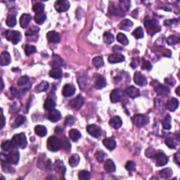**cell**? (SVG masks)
<instances>
[{
    "instance_id": "cell-14",
    "label": "cell",
    "mask_w": 180,
    "mask_h": 180,
    "mask_svg": "<svg viewBox=\"0 0 180 180\" xmlns=\"http://www.w3.org/2000/svg\"><path fill=\"white\" fill-rule=\"evenodd\" d=\"M122 93L118 89H115L110 93V99L112 103H117L122 100Z\"/></svg>"
},
{
    "instance_id": "cell-37",
    "label": "cell",
    "mask_w": 180,
    "mask_h": 180,
    "mask_svg": "<svg viewBox=\"0 0 180 180\" xmlns=\"http://www.w3.org/2000/svg\"><path fill=\"white\" fill-rule=\"evenodd\" d=\"M47 19V16L44 13H41L36 14L35 16V23H37L39 25H42V24L44 23V22L46 21Z\"/></svg>"
},
{
    "instance_id": "cell-57",
    "label": "cell",
    "mask_w": 180,
    "mask_h": 180,
    "mask_svg": "<svg viewBox=\"0 0 180 180\" xmlns=\"http://www.w3.org/2000/svg\"><path fill=\"white\" fill-rule=\"evenodd\" d=\"M151 68H152V66H151V64L150 62L148 61H146V60L143 59L142 69H144V70L151 71Z\"/></svg>"
},
{
    "instance_id": "cell-17",
    "label": "cell",
    "mask_w": 180,
    "mask_h": 180,
    "mask_svg": "<svg viewBox=\"0 0 180 180\" xmlns=\"http://www.w3.org/2000/svg\"><path fill=\"white\" fill-rule=\"evenodd\" d=\"M109 13L113 16H122L124 15V12L121 10V7L116 6L114 5V4L110 3L109 8Z\"/></svg>"
},
{
    "instance_id": "cell-55",
    "label": "cell",
    "mask_w": 180,
    "mask_h": 180,
    "mask_svg": "<svg viewBox=\"0 0 180 180\" xmlns=\"http://www.w3.org/2000/svg\"><path fill=\"white\" fill-rule=\"evenodd\" d=\"M61 142V146L63 147L64 149L66 150H69L71 148V144L69 142L68 140H67L66 137L63 138V140L62 139V141Z\"/></svg>"
},
{
    "instance_id": "cell-13",
    "label": "cell",
    "mask_w": 180,
    "mask_h": 180,
    "mask_svg": "<svg viewBox=\"0 0 180 180\" xmlns=\"http://www.w3.org/2000/svg\"><path fill=\"white\" fill-rule=\"evenodd\" d=\"M51 66H52L53 68H61L64 65L63 60L60 57L59 55H53L52 61H51Z\"/></svg>"
},
{
    "instance_id": "cell-36",
    "label": "cell",
    "mask_w": 180,
    "mask_h": 180,
    "mask_svg": "<svg viewBox=\"0 0 180 180\" xmlns=\"http://www.w3.org/2000/svg\"><path fill=\"white\" fill-rule=\"evenodd\" d=\"M80 158L78 154H73L72 155L70 159H69V165L71 167H76L78 166L79 163H80Z\"/></svg>"
},
{
    "instance_id": "cell-33",
    "label": "cell",
    "mask_w": 180,
    "mask_h": 180,
    "mask_svg": "<svg viewBox=\"0 0 180 180\" xmlns=\"http://www.w3.org/2000/svg\"><path fill=\"white\" fill-rule=\"evenodd\" d=\"M144 25L148 30H155L157 28L158 23L155 19H147L145 21Z\"/></svg>"
},
{
    "instance_id": "cell-40",
    "label": "cell",
    "mask_w": 180,
    "mask_h": 180,
    "mask_svg": "<svg viewBox=\"0 0 180 180\" xmlns=\"http://www.w3.org/2000/svg\"><path fill=\"white\" fill-rule=\"evenodd\" d=\"M17 23V21H16V18L15 16L13 15H9L7 16L6 21V24L9 27L13 28L16 25Z\"/></svg>"
},
{
    "instance_id": "cell-44",
    "label": "cell",
    "mask_w": 180,
    "mask_h": 180,
    "mask_svg": "<svg viewBox=\"0 0 180 180\" xmlns=\"http://www.w3.org/2000/svg\"><path fill=\"white\" fill-rule=\"evenodd\" d=\"M33 9L36 14L43 13V11L44 9V5L42 3H41V2H38V3L34 4Z\"/></svg>"
},
{
    "instance_id": "cell-27",
    "label": "cell",
    "mask_w": 180,
    "mask_h": 180,
    "mask_svg": "<svg viewBox=\"0 0 180 180\" xmlns=\"http://www.w3.org/2000/svg\"><path fill=\"white\" fill-rule=\"evenodd\" d=\"M49 83H48L47 81H42L41 82L39 85L36 86L35 90L37 93L46 92L48 90V88H49Z\"/></svg>"
},
{
    "instance_id": "cell-35",
    "label": "cell",
    "mask_w": 180,
    "mask_h": 180,
    "mask_svg": "<svg viewBox=\"0 0 180 180\" xmlns=\"http://www.w3.org/2000/svg\"><path fill=\"white\" fill-rule=\"evenodd\" d=\"M159 174H160V176L162 178L167 179V178H170V177L172 176V174H173V172H172L171 168L167 167V168H165L162 170H160V171L159 172Z\"/></svg>"
},
{
    "instance_id": "cell-28",
    "label": "cell",
    "mask_w": 180,
    "mask_h": 180,
    "mask_svg": "<svg viewBox=\"0 0 180 180\" xmlns=\"http://www.w3.org/2000/svg\"><path fill=\"white\" fill-rule=\"evenodd\" d=\"M35 132L40 137H44L47 135V129L43 125H37L35 128Z\"/></svg>"
},
{
    "instance_id": "cell-23",
    "label": "cell",
    "mask_w": 180,
    "mask_h": 180,
    "mask_svg": "<svg viewBox=\"0 0 180 180\" xmlns=\"http://www.w3.org/2000/svg\"><path fill=\"white\" fill-rule=\"evenodd\" d=\"M103 144L105 146V147L109 149V151L113 150L116 146V142L112 138H106L103 141Z\"/></svg>"
},
{
    "instance_id": "cell-53",
    "label": "cell",
    "mask_w": 180,
    "mask_h": 180,
    "mask_svg": "<svg viewBox=\"0 0 180 180\" xmlns=\"http://www.w3.org/2000/svg\"><path fill=\"white\" fill-rule=\"evenodd\" d=\"M75 118L73 116H69L66 117V121H65V125L66 126H71L75 123Z\"/></svg>"
},
{
    "instance_id": "cell-15",
    "label": "cell",
    "mask_w": 180,
    "mask_h": 180,
    "mask_svg": "<svg viewBox=\"0 0 180 180\" xmlns=\"http://www.w3.org/2000/svg\"><path fill=\"white\" fill-rule=\"evenodd\" d=\"M61 117V113L59 110L53 109L50 110V112L48 114V119L52 122H58Z\"/></svg>"
},
{
    "instance_id": "cell-5",
    "label": "cell",
    "mask_w": 180,
    "mask_h": 180,
    "mask_svg": "<svg viewBox=\"0 0 180 180\" xmlns=\"http://www.w3.org/2000/svg\"><path fill=\"white\" fill-rule=\"evenodd\" d=\"M70 2L67 1V0H59V1H56L54 4L55 9L59 13H62V12L68 11L69 8H70Z\"/></svg>"
},
{
    "instance_id": "cell-49",
    "label": "cell",
    "mask_w": 180,
    "mask_h": 180,
    "mask_svg": "<svg viewBox=\"0 0 180 180\" xmlns=\"http://www.w3.org/2000/svg\"><path fill=\"white\" fill-rule=\"evenodd\" d=\"M78 177L81 180H89L91 178V174L88 171L82 170L79 172Z\"/></svg>"
},
{
    "instance_id": "cell-25",
    "label": "cell",
    "mask_w": 180,
    "mask_h": 180,
    "mask_svg": "<svg viewBox=\"0 0 180 180\" xmlns=\"http://www.w3.org/2000/svg\"><path fill=\"white\" fill-rule=\"evenodd\" d=\"M62 75H63V72H62L61 69L59 68H52L49 71V76L52 78L60 79L62 78Z\"/></svg>"
},
{
    "instance_id": "cell-48",
    "label": "cell",
    "mask_w": 180,
    "mask_h": 180,
    "mask_svg": "<svg viewBox=\"0 0 180 180\" xmlns=\"http://www.w3.org/2000/svg\"><path fill=\"white\" fill-rule=\"evenodd\" d=\"M37 52V49L35 46L30 44H26L25 47V53L27 56H30V55L34 54Z\"/></svg>"
},
{
    "instance_id": "cell-18",
    "label": "cell",
    "mask_w": 180,
    "mask_h": 180,
    "mask_svg": "<svg viewBox=\"0 0 180 180\" xmlns=\"http://www.w3.org/2000/svg\"><path fill=\"white\" fill-rule=\"evenodd\" d=\"M47 38L49 42L52 43H59L61 40V37L58 33L55 31H50L47 33Z\"/></svg>"
},
{
    "instance_id": "cell-30",
    "label": "cell",
    "mask_w": 180,
    "mask_h": 180,
    "mask_svg": "<svg viewBox=\"0 0 180 180\" xmlns=\"http://www.w3.org/2000/svg\"><path fill=\"white\" fill-rule=\"evenodd\" d=\"M69 136L73 141H77L80 139L81 133L77 129H72L69 132Z\"/></svg>"
},
{
    "instance_id": "cell-56",
    "label": "cell",
    "mask_w": 180,
    "mask_h": 180,
    "mask_svg": "<svg viewBox=\"0 0 180 180\" xmlns=\"http://www.w3.org/2000/svg\"><path fill=\"white\" fill-rule=\"evenodd\" d=\"M165 144L170 148H176V144L174 143V141L172 138H167L165 140Z\"/></svg>"
},
{
    "instance_id": "cell-42",
    "label": "cell",
    "mask_w": 180,
    "mask_h": 180,
    "mask_svg": "<svg viewBox=\"0 0 180 180\" xmlns=\"http://www.w3.org/2000/svg\"><path fill=\"white\" fill-rule=\"evenodd\" d=\"M103 39H104V42L105 44H112L114 41V37L111 33H110L109 32L105 33L104 34V36H103Z\"/></svg>"
},
{
    "instance_id": "cell-43",
    "label": "cell",
    "mask_w": 180,
    "mask_h": 180,
    "mask_svg": "<svg viewBox=\"0 0 180 180\" xmlns=\"http://www.w3.org/2000/svg\"><path fill=\"white\" fill-rule=\"evenodd\" d=\"M55 169L56 171L60 172L62 174H64L65 172H66V167L63 164V162L60 161V160H57L55 163Z\"/></svg>"
},
{
    "instance_id": "cell-38",
    "label": "cell",
    "mask_w": 180,
    "mask_h": 180,
    "mask_svg": "<svg viewBox=\"0 0 180 180\" xmlns=\"http://www.w3.org/2000/svg\"><path fill=\"white\" fill-rule=\"evenodd\" d=\"M117 41L121 43V44L124 45V46H126V45H128L129 44V40L128 39V37H127V36L121 33L117 34Z\"/></svg>"
},
{
    "instance_id": "cell-51",
    "label": "cell",
    "mask_w": 180,
    "mask_h": 180,
    "mask_svg": "<svg viewBox=\"0 0 180 180\" xmlns=\"http://www.w3.org/2000/svg\"><path fill=\"white\" fill-rule=\"evenodd\" d=\"M167 42L169 45H174L179 42V38L175 35H170L167 37Z\"/></svg>"
},
{
    "instance_id": "cell-16",
    "label": "cell",
    "mask_w": 180,
    "mask_h": 180,
    "mask_svg": "<svg viewBox=\"0 0 180 180\" xmlns=\"http://www.w3.org/2000/svg\"><path fill=\"white\" fill-rule=\"evenodd\" d=\"M125 93L129 97L132 98V99H135V98L140 96V90L135 87H133V86H130V87L127 88L125 90Z\"/></svg>"
},
{
    "instance_id": "cell-6",
    "label": "cell",
    "mask_w": 180,
    "mask_h": 180,
    "mask_svg": "<svg viewBox=\"0 0 180 180\" xmlns=\"http://www.w3.org/2000/svg\"><path fill=\"white\" fill-rule=\"evenodd\" d=\"M85 104V99L81 95H79L78 97L74 98L70 101V106L73 109L80 110L82 106Z\"/></svg>"
},
{
    "instance_id": "cell-47",
    "label": "cell",
    "mask_w": 180,
    "mask_h": 180,
    "mask_svg": "<svg viewBox=\"0 0 180 180\" xmlns=\"http://www.w3.org/2000/svg\"><path fill=\"white\" fill-rule=\"evenodd\" d=\"M107 154L105 153L104 151H98L97 153H95V158L98 161L101 163L105 160V158H106Z\"/></svg>"
},
{
    "instance_id": "cell-8",
    "label": "cell",
    "mask_w": 180,
    "mask_h": 180,
    "mask_svg": "<svg viewBox=\"0 0 180 180\" xmlns=\"http://www.w3.org/2000/svg\"><path fill=\"white\" fill-rule=\"evenodd\" d=\"M154 158L156 163V166L161 167L164 166L168 162V158L163 153H158L155 154Z\"/></svg>"
},
{
    "instance_id": "cell-9",
    "label": "cell",
    "mask_w": 180,
    "mask_h": 180,
    "mask_svg": "<svg viewBox=\"0 0 180 180\" xmlns=\"http://www.w3.org/2000/svg\"><path fill=\"white\" fill-rule=\"evenodd\" d=\"M132 122L133 123L135 124L136 126L139 127V128H141L144 125H145L147 122V118L145 116L141 114L135 115L132 117Z\"/></svg>"
},
{
    "instance_id": "cell-46",
    "label": "cell",
    "mask_w": 180,
    "mask_h": 180,
    "mask_svg": "<svg viewBox=\"0 0 180 180\" xmlns=\"http://www.w3.org/2000/svg\"><path fill=\"white\" fill-rule=\"evenodd\" d=\"M25 121V117L23 116H18L17 117H16L15 121L13 122V128H18L20 127L21 124H23L24 123V122Z\"/></svg>"
},
{
    "instance_id": "cell-39",
    "label": "cell",
    "mask_w": 180,
    "mask_h": 180,
    "mask_svg": "<svg viewBox=\"0 0 180 180\" xmlns=\"http://www.w3.org/2000/svg\"><path fill=\"white\" fill-rule=\"evenodd\" d=\"M163 124V128L165 129H171V116L170 115H167L166 117H165L164 120H163L162 122Z\"/></svg>"
},
{
    "instance_id": "cell-29",
    "label": "cell",
    "mask_w": 180,
    "mask_h": 180,
    "mask_svg": "<svg viewBox=\"0 0 180 180\" xmlns=\"http://www.w3.org/2000/svg\"><path fill=\"white\" fill-rule=\"evenodd\" d=\"M1 146H2V150H4V151H8V152H10L11 151L13 150V148L16 147V146L13 145L12 141H10V140L4 141V142H2Z\"/></svg>"
},
{
    "instance_id": "cell-45",
    "label": "cell",
    "mask_w": 180,
    "mask_h": 180,
    "mask_svg": "<svg viewBox=\"0 0 180 180\" xmlns=\"http://www.w3.org/2000/svg\"><path fill=\"white\" fill-rule=\"evenodd\" d=\"M120 7L123 12L128 11L130 8V2L127 0H122L120 2Z\"/></svg>"
},
{
    "instance_id": "cell-7",
    "label": "cell",
    "mask_w": 180,
    "mask_h": 180,
    "mask_svg": "<svg viewBox=\"0 0 180 180\" xmlns=\"http://www.w3.org/2000/svg\"><path fill=\"white\" fill-rule=\"evenodd\" d=\"M87 132L94 138H99L101 135V129L96 124H90L87 127Z\"/></svg>"
},
{
    "instance_id": "cell-1",
    "label": "cell",
    "mask_w": 180,
    "mask_h": 180,
    "mask_svg": "<svg viewBox=\"0 0 180 180\" xmlns=\"http://www.w3.org/2000/svg\"><path fill=\"white\" fill-rule=\"evenodd\" d=\"M4 158L1 156L2 161L3 163H7L9 164H18L19 161V152L18 149L14 148L13 150L9 152V154H4Z\"/></svg>"
},
{
    "instance_id": "cell-60",
    "label": "cell",
    "mask_w": 180,
    "mask_h": 180,
    "mask_svg": "<svg viewBox=\"0 0 180 180\" xmlns=\"http://www.w3.org/2000/svg\"><path fill=\"white\" fill-rule=\"evenodd\" d=\"M174 161L177 163V165H179V153H177L174 155Z\"/></svg>"
},
{
    "instance_id": "cell-41",
    "label": "cell",
    "mask_w": 180,
    "mask_h": 180,
    "mask_svg": "<svg viewBox=\"0 0 180 180\" xmlns=\"http://www.w3.org/2000/svg\"><path fill=\"white\" fill-rule=\"evenodd\" d=\"M93 64L96 68H99L101 67L104 66V61L103 57L101 56H97L95 57L94 59H93Z\"/></svg>"
},
{
    "instance_id": "cell-22",
    "label": "cell",
    "mask_w": 180,
    "mask_h": 180,
    "mask_svg": "<svg viewBox=\"0 0 180 180\" xmlns=\"http://www.w3.org/2000/svg\"><path fill=\"white\" fill-rule=\"evenodd\" d=\"M109 124L114 129H118L121 128L122 124V119L119 116H115L110 119Z\"/></svg>"
},
{
    "instance_id": "cell-54",
    "label": "cell",
    "mask_w": 180,
    "mask_h": 180,
    "mask_svg": "<svg viewBox=\"0 0 180 180\" xmlns=\"http://www.w3.org/2000/svg\"><path fill=\"white\" fill-rule=\"evenodd\" d=\"M125 168L129 172L134 171L136 170V164L133 161H128L125 165Z\"/></svg>"
},
{
    "instance_id": "cell-34",
    "label": "cell",
    "mask_w": 180,
    "mask_h": 180,
    "mask_svg": "<svg viewBox=\"0 0 180 180\" xmlns=\"http://www.w3.org/2000/svg\"><path fill=\"white\" fill-rule=\"evenodd\" d=\"M56 106V102L51 98H48L45 100L44 104V108L45 110H52Z\"/></svg>"
},
{
    "instance_id": "cell-11",
    "label": "cell",
    "mask_w": 180,
    "mask_h": 180,
    "mask_svg": "<svg viewBox=\"0 0 180 180\" xmlns=\"http://www.w3.org/2000/svg\"><path fill=\"white\" fill-rule=\"evenodd\" d=\"M124 56L121 54H118V53H115V54H110L109 56V62L110 63H121V62L124 61Z\"/></svg>"
},
{
    "instance_id": "cell-32",
    "label": "cell",
    "mask_w": 180,
    "mask_h": 180,
    "mask_svg": "<svg viewBox=\"0 0 180 180\" xmlns=\"http://www.w3.org/2000/svg\"><path fill=\"white\" fill-rule=\"evenodd\" d=\"M106 86V80L101 75H99L95 82V87L97 89H102Z\"/></svg>"
},
{
    "instance_id": "cell-26",
    "label": "cell",
    "mask_w": 180,
    "mask_h": 180,
    "mask_svg": "<svg viewBox=\"0 0 180 180\" xmlns=\"http://www.w3.org/2000/svg\"><path fill=\"white\" fill-rule=\"evenodd\" d=\"M104 169L107 172L111 173L116 171V165L112 160H108L104 165Z\"/></svg>"
},
{
    "instance_id": "cell-12",
    "label": "cell",
    "mask_w": 180,
    "mask_h": 180,
    "mask_svg": "<svg viewBox=\"0 0 180 180\" xmlns=\"http://www.w3.org/2000/svg\"><path fill=\"white\" fill-rule=\"evenodd\" d=\"M134 82L139 86H144L147 83V80L144 76L140 72H136L134 75Z\"/></svg>"
},
{
    "instance_id": "cell-31",
    "label": "cell",
    "mask_w": 180,
    "mask_h": 180,
    "mask_svg": "<svg viewBox=\"0 0 180 180\" xmlns=\"http://www.w3.org/2000/svg\"><path fill=\"white\" fill-rule=\"evenodd\" d=\"M132 26L133 23L130 20H129V19H124V20L122 21L121 24H120V28H121V29L126 31L130 30V28L132 27Z\"/></svg>"
},
{
    "instance_id": "cell-10",
    "label": "cell",
    "mask_w": 180,
    "mask_h": 180,
    "mask_svg": "<svg viewBox=\"0 0 180 180\" xmlns=\"http://www.w3.org/2000/svg\"><path fill=\"white\" fill-rule=\"evenodd\" d=\"M75 87L71 84H66L63 88L62 94L65 97H69L75 93Z\"/></svg>"
},
{
    "instance_id": "cell-50",
    "label": "cell",
    "mask_w": 180,
    "mask_h": 180,
    "mask_svg": "<svg viewBox=\"0 0 180 180\" xmlns=\"http://www.w3.org/2000/svg\"><path fill=\"white\" fill-rule=\"evenodd\" d=\"M132 35L135 37L136 39H141L144 37V31L141 27L136 28L132 33Z\"/></svg>"
},
{
    "instance_id": "cell-63",
    "label": "cell",
    "mask_w": 180,
    "mask_h": 180,
    "mask_svg": "<svg viewBox=\"0 0 180 180\" xmlns=\"http://www.w3.org/2000/svg\"><path fill=\"white\" fill-rule=\"evenodd\" d=\"M179 87H177V90H176V92L177 94V95H179Z\"/></svg>"
},
{
    "instance_id": "cell-20",
    "label": "cell",
    "mask_w": 180,
    "mask_h": 180,
    "mask_svg": "<svg viewBox=\"0 0 180 180\" xmlns=\"http://www.w3.org/2000/svg\"><path fill=\"white\" fill-rule=\"evenodd\" d=\"M179 104V103L178 99H177L176 98H172V99L168 101V102L167 103V109L170 110V111H174V110H176L178 109Z\"/></svg>"
},
{
    "instance_id": "cell-62",
    "label": "cell",
    "mask_w": 180,
    "mask_h": 180,
    "mask_svg": "<svg viewBox=\"0 0 180 180\" xmlns=\"http://www.w3.org/2000/svg\"><path fill=\"white\" fill-rule=\"evenodd\" d=\"M2 79V90H3L4 89V81H3V79L2 78H1Z\"/></svg>"
},
{
    "instance_id": "cell-19",
    "label": "cell",
    "mask_w": 180,
    "mask_h": 180,
    "mask_svg": "<svg viewBox=\"0 0 180 180\" xmlns=\"http://www.w3.org/2000/svg\"><path fill=\"white\" fill-rule=\"evenodd\" d=\"M11 59L9 52H4L1 54L0 56V64L1 66H8L11 63Z\"/></svg>"
},
{
    "instance_id": "cell-3",
    "label": "cell",
    "mask_w": 180,
    "mask_h": 180,
    "mask_svg": "<svg viewBox=\"0 0 180 180\" xmlns=\"http://www.w3.org/2000/svg\"><path fill=\"white\" fill-rule=\"evenodd\" d=\"M61 148V142L56 136H50L47 140V148L52 152H56Z\"/></svg>"
},
{
    "instance_id": "cell-61",
    "label": "cell",
    "mask_w": 180,
    "mask_h": 180,
    "mask_svg": "<svg viewBox=\"0 0 180 180\" xmlns=\"http://www.w3.org/2000/svg\"><path fill=\"white\" fill-rule=\"evenodd\" d=\"M2 129L4 128V125H5L6 122H5V117H4L3 115V110L2 109Z\"/></svg>"
},
{
    "instance_id": "cell-59",
    "label": "cell",
    "mask_w": 180,
    "mask_h": 180,
    "mask_svg": "<svg viewBox=\"0 0 180 180\" xmlns=\"http://www.w3.org/2000/svg\"><path fill=\"white\" fill-rule=\"evenodd\" d=\"M155 154H156V153H155V151L153 150V148H148L147 151H146V155L150 158H154Z\"/></svg>"
},
{
    "instance_id": "cell-58",
    "label": "cell",
    "mask_w": 180,
    "mask_h": 180,
    "mask_svg": "<svg viewBox=\"0 0 180 180\" xmlns=\"http://www.w3.org/2000/svg\"><path fill=\"white\" fill-rule=\"evenodd\" d=\"M40 31V28H37V27H33L30 28L29 30L28 31H26L25 32V35L26 36H30L33 34H35V33H37Z\"/></svg>"
},
{
    "instance_id": "cell-4",
    "label": "cell",
    "mask_w": 180,
    "mask_h": 180,
    "mask_svg": "<svg viewBox=\"0 0 180 180\" xmlns=\"http://www.w3.org/2000/svg\"><path fill=\"white\" fill-rule=\"evenodd\" d=\"M4 35L6 40L11 42L13 44H18L21 39V33L17 30H6Z\"/></svg>"
},
{
    "instance_id": "cell-52",
    "label": "cell",
    "mask_w": 180,
    "mask_h": 180,
    "mask_svg": "<svg viewBox=\"0 0 180 180\" xmlns=\"http://www.w3.org/2000/svg\"><path fill=\"white\" fill-rule=\"evenodd\" d=\"M28 82H29V77L28 76H23L21 77V78L19 79L18 81V85L19 86H24L25 85H27L28 83Z\"/></svg>"
},
{
    "instance_id": "cell-24",
    "label": "cell",
    "mask_w": 180,
    "mask_h": 180,
    "mask_svg": "<svg viewBox=\"0 0 180 180\" xmlns=\"http://www.w3.org/2000/svg\"><path fill=\"white\" fill-rule=\"evenodd\" d=\"M155 89V92L160 95L166 96L168 94H170V92L169 87H166V86L160 85V84H158Z\"/></svg>"
},
{
    "instance_id": "cell-2",
    "label": "cell",
    "mask_w": 180,
    "mask_h": 180,
    "mask_svg": "<svg viewBox=\"0 0 180 180\" xmlns=\"http://www.w3.org/2000/svg\"><path fill=\"white\" fill-rule=\"evenodd\" d=\"M11 141L16 147L22 148V149L25 148L28 146L27 138H26L24 133L15 134V135L13 136V138H12Z\"/></svg>"
},
{
    "instance_id": "cell-21",
    "label": "cell",
    "mask_w": 180,
    "mask_h": 180,
    "mask_svg": "<svg viewBox=\"0 0 180 180\" xmlns=\"http://www.w3.org/2000/svg\"><path fill=\"white\" fill-rule=\"evenodd\" d=\"M31 19H32V18H31V16L30 15V14H28V13L23 14V15L21 16V18H20V24L21 27H22L23 28H25L26 27H27V26L29 25Z\"/></svg>"
}]
</instances>
